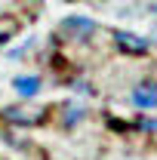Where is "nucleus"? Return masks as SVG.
Instances as JSON below:
<instances>
[{
	"label": "nucleus",
	"instance_id": "obj_1",
	"mask_svg": "<svg viewBox=\"0 0 157 160\" xmlns=\"http://www.w3.org/2000/svg\"><path fill=\"white\" fill-rule=\"evenodd\" d=\"M93 31H96V22H89V19H80V16H71V19H65V22H62V34H71L74 40L89 37Z\"/></svg>",
	"mask_w": 157,
	"mask_h": 160
},
{
	"label": "nucleus",
	"instance_id": "obj_4",
	"mask_svg": "<svg viewBox=\"0 0 157 160\" xmlns=\"http://www.w3.org/2000/svg\"><path fill=\"white\" fill-rule=\"evenodd\" d=\"M16 89H19V96L31 99V96H37L40 80H37V77H19V80H16Z\"/></svg>",
	"mask_w": 157,
	"mask_h": 160
},
{
	"label": "nucleus",
	"instance_id": "obj_2",
	"mask_svg": "<svg viewBox=\"0 0 157 160\" xmlns=\"http://www.w3.org/2000/svg\"><path fill=\"white\" fill-rule=\"evenodd\" d=\"M114 40H117V46L123 49V52H148V37H139V34H133V31H117L114 34Z\"/></svg>",
	"mask_w": 157,
	"mask_h": 160
},
{
	"label": "nucleus",
	"instance_id": "obj_3",
	"mask_svg": "<svg viewBox=\"0 0 157 160\" xmlns=\"http://www.w3.org/2000/svg\"><path fill=\"white\" fill-rule=\"evenodd\" d=\"M133 102H136L139 108H154V105H157V89H154V86L136 89V92H133Z\"/></svg>",
	"mask_w": 157,
	"mask_h": 160
}]
</instances>
